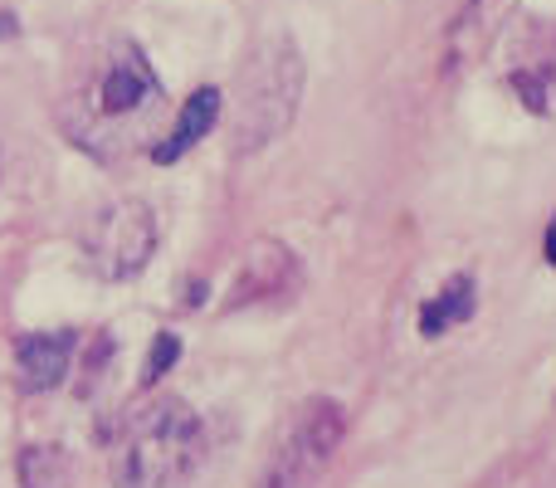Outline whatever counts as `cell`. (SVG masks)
I'll return each mask as SVG.
<instances>
[{"label": "cell", "mask_w": 556, "mask_h": 488, "mask_svg": "<svg viewBox=\"0 0 556 488\" xmlns=\"http://www.w3.org/2000/svg\"><path fill=\"white\" fill-rule=\"evenodd\" d=\"M162 78H156L152 59L132 39H108L93 49L78 74L74 93H68V133L74 142L93 147V152H113L117 142L147 127L162 108Z\"/></svg>", "instance_id": "cell-1"}, {"label": "cell", "mask_w": 556, "mask_h": 488, "mask_svg": "<svg viewBox=\"0 0 556 488\" xmlns=\"http://www.w3.org/2000/svg\"><path fill=\"white\" fill-rule=\"evenodd\" d=\"M211 454L205 421L181 396H156L123 415L108 454L113 488H191Z\"/></svg>", "instance_id": "cell-2"}, {"label": "cell", "mask_w": 556, "mask_h": 488, "mask_svg": "<svg viewBox=\"0 0 556 488\" xmlns=\"http://www.w3.org/2000/svg\"><path fill=\"white\" fill-rule=\"evenodd\" d=\"M298 103H303V49L288 35H269L254 45L250 64L240 68V88H235V117L230 137L235 152H260L278 142L293 127Z\"/></svg>", "instance_id": "cell-3"}, {"label": "cell", "mask_w": 556, "mask_h": 488, "mask_svg": "<svg viewBox=\"0 0 556 488\" xmlns=\"http://www.w3.org/2000/svg\"><path fill=\"white\" fill-rule=\"evenodd\" d=\"M346 440V411L332 396H307L278 421L260 464V488H323Z\"/></svg>", "instance_id": "cell-4"}, {"label": "cell", "mask_w": 556, "mask_h": 488, "mask_svg": "<svg viewBox=\"0 0 556 488\" xmlns=\"http://www.w3.org/2000/svg\"><path fill=\"white\" fill-rule=\"evenodd\" d=\"M78 249H84V264L93 268L98 278H108V284L137 278L156 254L152 205L137 201V196H117V201L98 205V211L84 221Z\"/></svg>", "instance_id": "cell-5"}, {"label": "cell", "mask_w": 556, "mask_h": 488, "mask_svg": "<svg viewBox=\"0 0 556 488\" xmlns=\"http://www.w3.org/2000/svg\"><path fill=\"white\" fill-rule=\"evenodd\" d=\"M508 64V88L518 93V103L538 117H556V25H522V45L513 49Z\"/></svg>", "instance_id": "cell-6"}, {"label": "cell", "mask_w": 556, "mask_h": 488, "mask_svg": "<svg viewBox=\"0 0 556 488\" xmlns=\"http://www.w3.org/2000/svg\"><path fill=\"white\" fill-rule=\"evenodd\" d=\"M78 333L68 327H49V333H25L15 342V386L25 396H45L54 391L68 376V362H74Z\"/></svg>", "instance_id": "cell-7"}, {"label": "cell", "mask_w": 556, "mask_h": 488, "mask_svg": "<svg viewBox=\"0 0 556 488\" xmlns=\"http://www.w3.org/2000/svg\"><path fill=\"white\" fill-rule=\"evenodd\" d=\"M288 284H298V259L288 245L278 240H260L250 245V254L240 259V274L230 278V293H225V313L235 308L254 303V298H274V293H288Z\"/></svg>", "instance_id": "cell-8"}, {"label": "cell", "mask_w": 556, "mask_h": 488, "mask_svg": "<svg viewBox=\"0 0 556 488\" xmlns=\"http://www.w3.org/2000/svg\"><path fill=\"white\" fill-rule=\"evenodd\" d=\"M220 108H225V93L220 88H195L191 98L181 103V113H176V123H172V133L166 137H156L152 142V162L156 166H172V162H181L186 152H191L201 137H211L215 133V123H220Z\"/></svg>", "instance_id": "cell-9"}, {"label": "cell", "mask_w": 556, "mask_h": 488, "mask_svg": "<svg viewBox=\"0 0 556 488\" xmlns=\"http://www.w3.org/2000/svg\"><path fill=\"white\" fill-rule=\"evenodd\" d=\"M20 488H74V454L64 445H25L15 460Z\"/></svg>", "instance_id": "cell-10"}, {"label": "cell", "mask_w": 556, "mask_h": 488, "mask_svg": "<svg viewBox=\"0 0 556 488\" xmlns=\"http://www.w3.org/2000/svg\"><path fill=\"white\" fill-rule=\"evenodd\" d=\"M473 317V278L469 274H454L430 303L420 308V333L425 337H440L450 333L454 323H469Z\"/></svg>", "instance_id": "cell-11"}, {"label": "cell", "mask_w": 556, "mask_h": 488, "mask_svg": "<svg viewBox=\"0 0 556 488\" xmlns=\"http://www.w3.org/2000/svg\"><path fill=\"white\" fill-rule=\"evenodd\" d=\"M176 362H181V337H176V333H156L152 356H147V372H142V386H156Z\"/></svg>", "instance_id": "cell-12"}, {"label": "cell", "mask_w": 556, "mask_h": 488, "mask_svg": "<svg viewBox=\"0 0 556 488\" xmlns=\"http://www.w3.org/2000/svg\"><path fill=\"white\" fill-rule=\"evenodd\" d=\"M542 254H547V264L556 268V215H552V225H547V240H542Z\"/></svg>", "instance_id": "cell-13"}, {"label": "cell", "mask_w": 556, "mask_h": 488, "mask_svg": "<svg viewBox=\"0 0 556 488\" xmlns=\"http://www.w3.org/2000/svg\"><path fill=\"white\" fill-rule=\"evenodd\" d=\"M15 29H20V20L10 15V10H0V39H10V35H15Z\"/></svg>", "instance_id": "cell-14"}]
</instances>
